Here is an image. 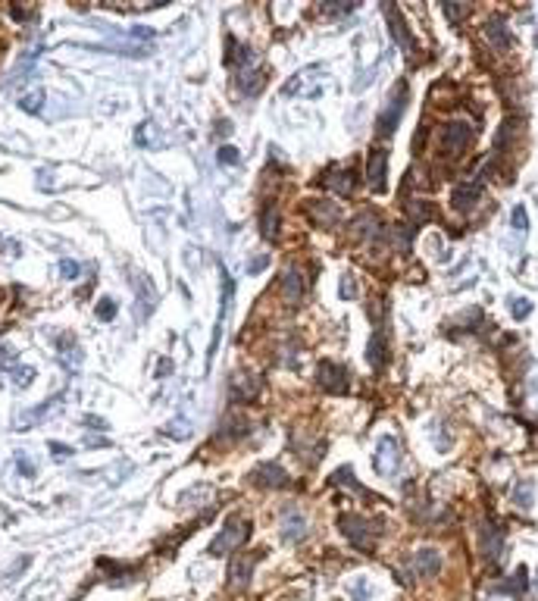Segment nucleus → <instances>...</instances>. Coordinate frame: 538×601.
Here are the masks:
<instances>
[{
    "instance_id": "1",
    "label": "nucleus",
    "mask_w": 538,
    "mask_h": 601,
    "mask_svg": "<svg viewBox=\"0 0 538 601\" xmlns=\"http://www.w3.org/2000/svg\"><path fill=\"white\" fill-rule=\"evenodd\" d=\"M247 539H251V520L241 517V513H235V517H228V520H226L223 532H219V536L213 539L210 554H213V558H219V554H228V551L241 548V545H244Z\"/></svg>"
},
{
    "instance_id": "2",
    "label": "nucleus",
    "mask_w": 538,
    "mask_h": 601,
    "mask_svg": "<svg viewBox=\"0 0 538 601\" xmlns=\"http://www.w3.org/2000/svg\"><path fill=\"white\" fill-rule=\"evenodd\" d=\"M338 526H341V532H345V539L357 551H366L369 554V551L375 548V532H379V530H373L366 517H360V513H341Z\"/></svg>"
},
{
    "instance_id": "3",
    "label": "nucleus",
    "mask_w": 538,
    "mask_h": 601,
    "mask_svg": "<svg viewBox=\"0 0 538 601\" xmlns=\"http://www.w3.org/2000/svg\"><path fill=\"white\" fill-rule=\"evenodd\" d=\"M473 138H476V125L473 123H463V119L448 123L445 129H441V151H445L448 157H460V153L469 148Z\"/></svg>"
},
{
    "instance_id": "4",
    "label": "nucleus",
    "mask_w": 538,
    "mask_h": 601,
    "mask_svg": "<svg viewBox=\"0 0 538 601\" xmlns=\"http://www.w3.org/2000/svg\"><path fill=\"white\" fill-rule=\"evenodd\" d=\"M404 106H407V85L401 82V85H398V95L388 97L385 110H382V113H379V119H375V132H379L382 138L394 135V129H398V123H401Z\"/></svg>"
},
{
    "instance_id": "5",
    "label": "nucleus",
    "mask_w": 538,
    "mask_h": 601,
    "mask_svg": "<svg viewBox=\"0 0 538 601\" xmlns=\"http://www.w3.org/2000/svg\"><path fill=\"white\" fill-rule=\"evenodd\" d=\"M316 382H319V389H326L329 395H345L347 392V370L341 364H335V360H319V366H316Z\"/></svg>"
},
{
    "instance_id": "6",
    "label": "nucleus",
    "mask_w": 538,
    "mask_h": 601,
    "mask_svg": "<svg viewBox=\"0 0 538 601\" xmlns=\"http://www.w3.org/2000/svg\"><path fill=\"white\" fill-rule=\"evenodd\" d=\"M398 460H401V445L394 436H382L379 445H375V454H373V467L379 476H392L398 470Z\"/></svg>"
},
{
    "instance_id": "7",
    "label": "nucleus",
    "mask_w": 538,
    "mask_h": 601,
    "mask_svg": "<svg viewBox=\"0 0 538 601\" xmlns=\"http://www.w3.org/2000/svg\"><path fill=\"white\" fill-rule=\"evenodd\" d=\"M319 76H322L319 66H307V69H301L298 76H294L291 82L285 85V95H294V97H319V91H322Z\"/></svg>"
},
{
    "instance_id": "8",
    "label": "nucleus",
    "mask_w": 538,
    "mask_h": 601,
    "mask_svg": "<svg viewBox=\"0 0 538 601\" xmlns=\"http://www.w3.org/2000/svg\"><path fill=\"white\" fill-rule=\"evenodd\" d=\"M385 176H388V151H382V148L369 151V157H366V182H369V188H373L375 195L385 191Z\"/></svg>"
},
{
    "instance_id": "9",
    "label": "nucleus",
    "mask_w": 538,
    "mask_h": 601,
    "mask_svg": "<svg viewBox=\"0 0 538 601\" xmlns=\"http://www.w3.org/2000/svg\"><path fill=\"white\" fill-rule=\"evenodd\" d=\"M251 483L260 485V489H288V485H291V476H288L279 464H260L257 470L251 473Z\"/></svg>"
},
{
    "instance_id": "10",
    "label": "nucleus",
    "mask_w": 538,
    "mask_h": 601,
    "mask_svg": "<svg viewBox=\"0 0 538 601\" xmlns=\"http://www.w3.org/2000/svg\"><path fill=\"white\" fill-rule=\"evenodd\" d=\"M382 10H385V19H388V29H392V38H394V41H398L407 53H413V50H416V38L410 35L407 22L401 19V10H398V6H392V4H385Z\"/></svg>"
},
{
    "instance_id": "11",
    "label": "nucleus",
    "mask_w": 538,
    "mask_h": 601,
    "mask_svg": "<svg viewBox=\"0 0 538 601\" xmlns=\"http://www.w3.org/2000/svg\"><path fill=\"white\" fill-rule=\"evenodd\" d=\"M307 536H310L307 520L301 517L298 511H288L285 517H282V539H285V545H301Z\"/></svg>"
},
{
    "instance_id": "12",
    "label": "nucleus",
    "mask_w": 538,
    "mask_h": 601,
    "mask_svg": "<svg viewBox=\"0 0 538 601\" xmlns=\"http://www.w3.org/2000/svg\"><path fill=\"white\" fill-rule=\"evenodd\" d=\"M266 85V72L257 63H247L238 69V88L244 91V97H257Z\"/></svg>"
},
{
    "instance_id": "13",
    "label": "nucleus",
    "mask_w": 538,
    "mask_h": 601,
    "mask_svg": "<svg viewBox=\"0 0 538 601\" xmlns=\"http://www.w3.org/2000/svg\"><path fill=\"white\" fill-rule=\"evenodd\" d=\"M482 182H485V176L473 179V182H460L454 188V195H450V204H454L457 210H469V207H476V200L482 198Z\"/></svg>"
},
{
    "instance_id": "14",
    "label": "nucleus",
    "mask_w": 538,
    "mask_h": 601,
    "mask_svg": "<svg viewBox=\"0 0 538 601\" xmlns=\"http://www.w3.org/2000/svg\"><path fill=\"white\" fill-rule=\"evenodd\" d=\"M260 560V554H241V558H235L232 560V567H228V586H232V589H244L247 583H251V573H254V564H257Z\"/></svg>"
},
{
    "instance_id": "15",
    "label": "nucleus",
    "mask_w": 538,
    "mask_h": 601,
    "mask_svg": "<svg viewBox=\"0 0 538 601\" xmlns=\"http://www.w3.org/2000/svg\"><path fill=\"white\" fill-rule=\"evenodd\" d=\"M263 389L260 376H251V373H238L232 376V401H254Z\"/></svg>"
},
{
    "instance_id": "16",
    "label": "nucleus",
    "mask_w": 538,
    "mask_h": 601,
    "mask_svg": "<svg viewBox=\"0 0 538 601\" xmlns=\"http://www.w3.org/2000/svg\"><path fill=\"white\" fill-rule=\"evenodd\" d=\"M366 360L373 370H382L388 360V338H385V329L375 326V332L369 336V345H366Z\"/></svg>"
},
{
    "instance_id": "17",
    "label": "nucleus",
    "mask_w": 538,
    "mask_h": 601,
    "mask_svg": "<svg viewBox=\"0 0 538 601\" xmlns=\"http://www.w3.org/2000/svg\"><path fill=\"white\" fill-rule=\"evenodd\" d=\"M413 570H416V576H439L441 554L435 548H420L413 554Z\"/></svg>"
},
{
    "instance_id": "18",
    "label": "nucleus",
    "mask_w": 538,
    "mask_h": 601,
    "mask_svg": "<svg viewBox=\"0 0 538 601\" xmlns=\"http://www.w3.org/2000/svg\"><path fill=\"white\" fill-rule=\"evenodd\" d=\"M482 554L485 558H501V548H504V530L497 523H482Z\"/></svg>"
},
{
    "instance_id": "19",
    "label": "nucleus",
    "mask_w": 538,
    "mask_h": 601,
    "mask_svg": "<svg viewBox=\"0 0 538 601\" xmlns=\"http://www.w3.org/2000/svg\"><path fill=\"white\" fill-rule=\"evenodd\" d=\"M404 210H407V216L413 219L416 226H426V223H432V219H435V207L429 204V200H422V198L404 200Z\"/></svg>"
},
{
    "instance_id": "20",
    "label": "nucleus",
    "mask_w": 538,
    "mask_h": 601,
    "mask_svg": "<svg viewBox=\"0 0 538 601\" xmlns=\"http://www.w3.org/2000/svg\"><path fill=\"white\" fill-rule=\"evenodd\" d=\"M354 232H360L363 238H366V242H379L382 238V223H379V216H375V213H360L357 219H354Z\"/></svg>"
},
{
    "instance_id": "21",
    "label": "nucleus",
    "mask_w": 538,
    "mask_h": 601,
    "mask_svg": "<svg viewBox=\"0 0 538 601\" xmlns=\"http://www.w3.org/2000/svg\"><path fill=\"white\" fill-rule=\"evenodd\" d=\"M282 295H285L288 304H298L301 295H304V279H301V272L294 266H288L285 276H282Z\"/></svg>"
},
{
    "instance_id": "22",
    "label": "nucleus",
    "mask_w": 538,
    "mask_h": 601,
    "mask_svg": "<svg viewBox=\"0 0 538 601\" xmlns=\"http://www.w3.org/2000/svg\"><path fill=\"white\" fill-rule=\"evenodd\" d=\"M322 185L326 188H332V191H338V195H354V185H357V179H354V172L351 170H335V172H329L326 179H322Z\"/></svg>"
},
{
    "instance_id": "23",
    "label": "nucleus",
    "mask_w": 538,
    "mask_h": 601,
    "mask_svg": "<svg viewBox=\"0 0 538 601\" xmlns=\"http://www.w3.org/2000/svg\"><path fill=\"white\" fill-rule=\"evenodd\" d=\"M310 216L319 226H335L341 219V210L335 204H329V200H310Z\"/></svg>"
},
{
    "instance_id": "24",
    "label": "nucleus",
    "mask_w": 538,
    "mask_h": 601,
    "mask_svg": "<svg viewBox=\"0 0 538 601\" xmlns=\"http://www.w3.org/2000/svg\"><path fill=\"white\" fill-rule=\"evenodd\" d=\"M485 38L495 44L497 50H507V48H510L507 22H504V19H488V22H485Z\"/></svg>"
},
{
    "instance_id": "25",
    "label": "nucleus",
    "mask_w": 538,
    "mask_h": 601,
    "mask_svg": "<svg viewBox=\"0 0 538 601\" xmlns=\"http://www.w3.org/2000/svg\"><path fill=\"white\" fill-rule=\"evenodd\" d=\"M263 238L279 242V207L275 204H269L263 210Z\"/></svg>"
},
{
    "instance_id": "26",
    "label": "nucleus",
    "mask_w": 538,
    "mask_h": 601,
    "mask_svg": "<svg viewBox=\"0 0 538 601\" xmlns=\"http://www.w3.org/2000/svg\"><path fill=\"white\" fill-rule=\"evenodd\" d=\"M19 106L25 113H41L44 106V88H29L25 95H19Z\"/></svg>"
},
{
    "instance_id": "27",
    "label": "nucleus",
    "mask_w": 538,
    "mask_h": 601,
    "mask_svg": "<svg viewBox=\"0 0 538 601\" xmlns=\"http://www.w3.org/2000/svg\"><path fill=\"white\" fill-rule=\"evenodd\" d=\"M335 483H338V485H351L354 492H360V495L369 498V501H379V498L373 495V492H366V489H363V485L357 483V479H354V470H351V467H341V470L335 473Z\"/></svg>"
},
{
    "instance_id": "28",
    "label": "nucleus",
    "mask_w": 538,
    "mask_h": 601,
    "mask_svg": "<svg viewBox=\"0 0 538 601\" xmlns=\"http://www.w3.org/2000/svg\"><path fill=\"white\" fill-rule=\"evenodd\" d=\"M410 242H413V229L407 223H394L392 226V244L398 251H410Z\"/></svg>"
},
{
    "instance_id": "29",
    "label": "nucleus",
    "mask_w": 538,
    "mask_h": 601,
    "mask_svg": "<svg viewBox=\"0 0 538 601\" xmlns=\"http://www.w3.org/2000/svg\"><path fill=\"white\" fill-rule=\"evenodd\" d=\"M532 492H535L532 479H523V483L513 489V504L523 507V511H529V507H532Z\"/></svg>"
},
{
    "instance_id": "30",
    "label": "nucleus",
    "mask_w": 538,
    "mask_h": 601,
    "mask_svg": "<svg viewBox=\"0 0 538 601\" xmlns=\"http://www.w3.org/2000/svg\"><path fill=\"white\" fill-rule=\"evenodd\" d=\"M441 13L457 25L463 16H469V4H441Z\"/></svg>"
},
{
    "instance_id": "31",
    "label": "nucleus",
    "mask_w": 538,
    "mask_h": 601,
    "mask_svg": "<svg viewBox=\"0 0 538 601\" xmlns=\"http://www.w3.org/2000/svg\"><path fill=\"white\" fill-rule=\"evenodd\" d=\"M510 219H513V229L520 232V235H526V229H529V213H526V207L516 204L513 213H510Z\"/></svg>"
},
{
    "instance_id": "32",
    "label": "nucleus",
    "mask_w": 538,
    "mask_h": 601,
    "mask_svg": "<svg viewBox=\"0 0 538 601\" xmlns=\"http://www.w3.org/2000/svg\"><path fill=\"white\" fill-rule=\"evenodd\" d=\"M526 573H529V570H526V567L520 564V570L513 573V579H510L507 586H501V589H510V592H523V589H526V583H529V579H526Z\"/></svg>"
},
{
    "instance_id": "33",
    "label": "nucleus",
    "mask_w": 538,
    "mask_h": 601,
    "mask_svg": "<svg viewBox=\"0 0 538 601\" xmlns=\"http://www.w3.org/2000/svg\"><path fill=\"white\" fill-rule=\"evenodd\" d=\"M216 160H219V163H226V166H235V163H238V160H241V153L235 151L232 144H223V148L216 151Z\"/></svg>"
},
{
    "instance_id": "34",
    "label": "nucleus",
    "mask_w": 538,
    "mask_h": 601,
    "mask_svg": "<svg viewBox=\"0 0 538 601\" xmlns=\"http://www.w3.org/2000/svg\"><path fill=\"white\" fill-rule=\"evenodd\" d=\"M510 313H513L516 319H526L529 313H532V300H526V298H516L513 304H510Z\"/></svg>"
},
{
    "instance_id": "35",
    "label": "nucleus",
    "mask_w": 538,
    "mask_h": 601,
    "mask_svg": "<svg viewBox=\"0 0 538 601\" xmlns=\"http://www.w3.org/2000/svg\"><path fill=\"white\" fill-rule=\"evenodd\" d=\"M354 295H357L354 276H351V272H345V279H341V298H345V300H354Z\"/></svg>"
},
{
    "instance_id": "36",
    "label": "nucleus",
    "mask_w": 538,
    "mask_h": 601,
    "mask_svg": "<svg viewBox=\"0 0 538 601\" xmlns=\"http://www.w3.org/2000/svg\"><path fill=\"white\" fill-rule=\"evenodd\" d=\"M113 313H116V304H113L110 298H106V300H100V307H97V317H100V319H113Z\"/></svg>"
},
{
    "instance_id": "37",
    "label": "nucleus",
    "mask_w": 538,
    "mask_h": 601,
    "mask_svg": "<svg viewBox=\"0 0 538 601\" xmlns=\"http://www.w3.org/2000/svg\"><path fill=\"white\" fill-rule=\"evenodd\" d=\"M269 266V254H260L257 260H251V266H247V272H251V276H257L260 270H266Z\"/></svg>"
},
{
    "instance_id": "38",
    "label": "nucleus",
    "mask_w": 538,
    "mask_h": 601,
    "mask_svg": "<svg viewBox=\"0 0 538 601\" xmlns=\"http://www.w3.org/2000/svg\"><path fill=\"white\" fill-rule=\"evenodd\" d=\"M60 272H63L66 279H76L78 276V263L76 260H63V263H60Z\"/></svg>"
},
{
    "instance_id": "39",
    "label": "nucleus",
    "mask_w": 538,
    "mask_h": 601,
    "mask_svg": "<svg viewBox=\"0 0 538 601\" xmlns=\"http://www.w3.org/2000/svg\"><path fill=\"white\" fill-rule=\"evenodd\" d=\"M32 376H35V370H29V366H22V370H16V382L19 385H29Z\"/></svg>"
},
{
    "instance_id": "40",
    "label": "nucleus",
    "mask_w": 538,
    "mask_h": 601,
    "mask_svg": "<svg viewBox=\"0 0 538 601\" xmlns=\"http://www.w3.org/2000/svg\"><path fill=\"white\" fill-rule=\"evenodd\" d=\"M50 448H53V457H69V454H72L69 445H60V442H53Z\"/></svg>"
},
{
    "instance_id": "41",
    "label": "nucleus",
    "mask_w": 538,
    "mask_h": 601,
    "mask_svg": "<svg viewBox=\"0 0 538 601\" xmlns=\"http://www.w3.org/2000/svg\"><path fill=\"white\" fill-rule=\"evenodd\" d=\"M354 595H357V601H366V586L357 583V589H354Z\"/></svg>"
}]
</instances>
